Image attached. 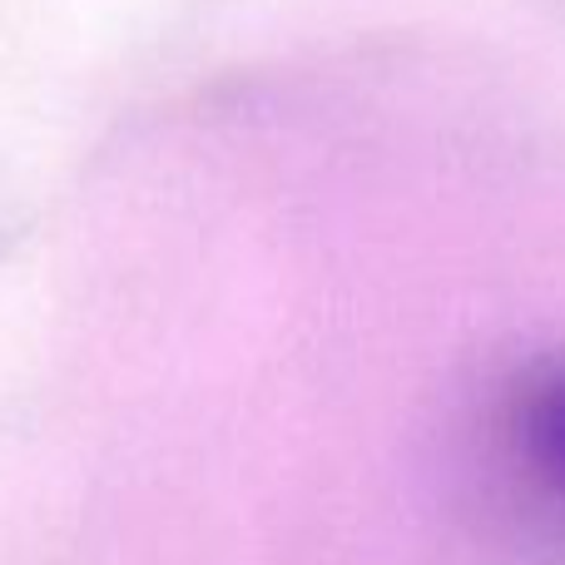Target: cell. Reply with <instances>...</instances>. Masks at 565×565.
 <instances>
[{
  "instance_id": "cell-1",
  "label": "cell",
  "mask_w": 565,
  "mask_h": 565,
  "mask_svg": "<svg viewBox=\"0 0 565 565\" xmlns=\"http://www.w3.org/2000/svg\"><path fill=\"white\" fill-rule=\"evenodd\" d=\"M516 427L536 471L565 497V367H551L546 377L526 382L516 407Z\"/></svg>"
}]
</instances>
